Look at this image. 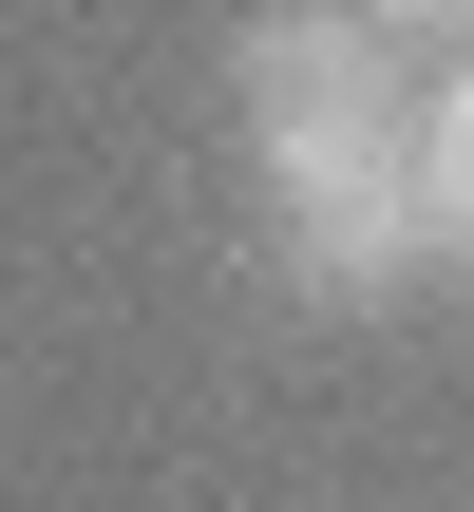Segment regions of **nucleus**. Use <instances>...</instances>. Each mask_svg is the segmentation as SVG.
<instances>
[{"mask_svg":"<svg viewBox=\"0 0 474 512\" xmlns=\"http://www.w3.org/2000/svg\"><path fill=\"white\" fill-rule=\"evenodd\" d=\"M228 114L266 152V190H323V171H399L418 152V95H399V19H247L228 57Z\"/></svg>","mask_w":474,"mask_h":512,"instance_id":"f257e3e1","label":"nucleus"},{"mask_svg":"<svg viewBox=\"0 0 474 512\" xmlns=\"http://www.w3.org/2000/svg\"><path fill=\"white\" fill-rule=\"evenodd\" d=\"M266 228H285V285H304V304H399V285L437 266L418 152H399V171H323V190H266Z\"/></svg>","mask_w":474,"mask_h":512,"instance_id":"f03ea898","label":"nucleus"},{"mask_svg":"<svg viewBox=\"0 0 474 512\" xmlns=\"http://www.w3.org/2000/svg\"><path fill=\"white\" fill-rule=\"evenodd\" d=\"M418 209H437V266H474V76L418 114Z\"/></svg>","mask_w":474,"mask_h":512,"instance_id":"7ed1b4c3","label":"nucleus"},{"mask_svg":"<svg viewBox=\"0 0 474 512\" xmlns=\"http://www.w3.org/2000/svg\"><path fill=\"white\" fill-rule=\"evenodd\" d=\"M361 19H437V38H474V0H361Z\"/></svg>","mask_w":474,"mask_h":512,"instance_id":"20e7f679","label":"nucleus"}]
</instances>
